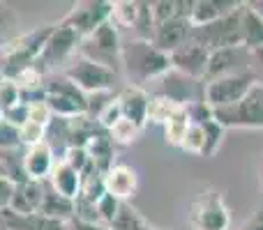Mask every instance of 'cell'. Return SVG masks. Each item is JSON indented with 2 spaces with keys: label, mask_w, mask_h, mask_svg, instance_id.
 <instances>
[{
  "label": "cell",
  "mask_w": 263,
  "mask_h": 230,
  "mask_svg": "<svg viewBox=\"0 0 263 230\" xmlns=\"http://www.w3.org/2000/svg\"><path fill=\"white\" fill-rule=\"evenodd\" d=\"M14 191H16V182H12L9 177L0 175V207H7L12 200Z\"/></svg>",
  "instance_id": "cell-39"
},
{
  "label": "cell",
  "mask_w": 263,
  "mask_h": 230,
  "mask_svg": "<svg viewBox=\"0 0 263 230\" xmlns=\"http://www.w3.org/2000/svg\"><path fill=\"white\" fill-rule=\"evenodd\" d=\"M254 86H256V78L252 76V72L229 74V76L203 83V101L213 111L229 109V106L238 104Z\"/></svg>",
  "instance_id": "cell-7"
},
{
  "label": "cell",
  "mask_w": 263,
  "mask_h": 230,
  "mask_svg": "<svg viewBox=\"0 0 263 230\" xmlns=\"http://www.w3.org/2000/svg\"><path fill=\"white\" fill-rule=\"evenodd\" d=\"M120 205H123V200L114 198L111 194H104L100 200H97V217H100V223H104L106 228H109V223L116 219V214H118Z\"/></svg>",
  "instance_id": "cell-37"
},
{
  "label": "cell",
  "mask_w": 263,
  "mask_h": 230,
  "mask_svg": "<svg viewBox=\"0 0 263 230\" xmlns=\"http://www.w3.org/2000/svg\"><path fill=\"white\" fill-rule=\"evenodd\" d=\"M40 214L49 219H58V221H65L67 223L69 219L74 217V200L65 198L60 196L58 191L51 189L49 182H44V200H42V207H40Z\"/></svg>",
  "instance_id": "cell-24"
},
{
  "label": "cell",
  "mask_w": 263,
  "mask_h": 230,
  "mask_svg": "<svg viewBox=\"0 0 263 230\" xmlns=\"http://www.w3.org/2000/svg\"><path fill=\"white\" fill-rule=\"evenodd\" d=\"M240 5H242V0H192L190 26L192 28L210 26V23L236 12Z\"/></svg>",
  "instance_id": "cell-17"
},
{
  "label": "cell",
  "mask_w": 263,
  "mask_h": 230,
  "mask_svg": "<svg viewBox=\"0 0 263 230\" xmlns=\"http://www.w3.org/2000/svg\"><path fill=\"white\" fill-rule=\"evenodd\" d=\"M0 122H3V111H0Z\"/></svg>",
  "instance_id": "cell-46"
},
{
  "label": "cell",
  "mask_w": 263,
  "mask_h": 230,
  "mask_svg": "<svg viewBox=\"0 0 263 230\" xmlns=\"http://www.w3.org/2000/svg\"><path fill=\"white\" fill-rule=\"evenodd\" d=\"M79 46H81V37L72 28H67L65 23L58 21L53 32H51V37L46 39L42 55L37 58L35 69L42 74L46 69H53L63 62H69L74 58V53H79Z\"/></svg>",
  "instance_id": "cell-11"
},
{
  "label": "cell",
  "mask_w": 263,
  "mask_h": 230,
  "mask_svg": "<svg viewBox=\"0 0 263 230\" xmlns=\"http://www.w3.org/2000/svg\"><path fill=\"white\" fill-rule=\"evenodd\" d=\"M143 230H159V228H153V226H145Z\"/></svg>",
  "instance_id": "cell-45"
},
{
  "label": "cell",
  "mask_w": 263,
  "mask_h": 230,
  "mask_svg": "<svg viewBox=\"0 0 263 230\" xmlns=\"http://www.w3.org/2000/svg\"><path fill=\"white\" fill-rule=\"evenodd\" d=\"M0 226L7 230H65L67 223L49 219L44 214H18L9 207H0Z\"/></svg>",
  "instance_id": "cell-18"
},
{
  "label": "cell",
  "mask_w": 263,
  "mask_h": 230,
  "mask_svg": "<svg viewBox=\"0 0 263 230\" xmlns=\"http://www.w3.org/2000/svg\"><path fill=\"white\" fill-rule=\"evenodd\" d=\"M42 200H44V182L26 180L16 184V191L7 207L18 214H37L42 207Z\"/></svg>",
  "instance_id": "cell-20"
},
{
  "label": "cell",
  "mask_w": 263,
  "mask_h": 230,
  "mask_svg": "<svg viewBox=\"0 0 263 230\" xmlns=\"http://www.w3.org/2000/svg\"><path fill=\"white\" fill-rule=\"evenodd\" d=\"M55 157H53V148L49 143H40L26 148L23 152V173L26 180H35V182H46L51 175V171L55 168Z\"/></svg>",
  "instance_id": "cell-15"
},
{
  "label": "cell",
  "mask_w": 263,
  "mask_h": 230,
  "mask_svg": "<svg viewBox=\"0 0 263 230\" xmlns=\"http://www.w3.org/2000/svg\"><path fill=\"white\" fill-rule=\"evenodd\" d=\"M201 127H203V131H205V152H203V157H215L217 150L222 148V143H224L227 129L215 120V115L210 117V120L201 122Z\"/></svg>",
  "instance_id": "cell-29"
},
{
  "label": "cell",
  "mask_w": 263,
  "mask_h": 230,
  "mask_svg": "<svg viewBox=\"0 0 263 230\" xmlns=\"http://www.w3.org/2000/svg\"><path fill=\"white\" fill-rule=\"evenodd\" d=\"M21 148V129L3 120L0 122V152H14Z\"/></svg>",
  "instance_id": "cell-35"
},
{
  "label": "cell",
  "mask_w": 263,
  "mask_h": 230,
  "mask_svg": "<svg viewBox=\"0 0 263 230\" xmlns=\"http://www.w3.org/2000/svg\"><path fill=\"white\" fill-rule=\"evenodd\" d=\"M247 5H250V7L254 9V12H256V14H259V16L263 18V0H256V3H247Z\"/></svg>",
  "instance_id": "cell-43"
},
{
  "label": "cell",
  "mask_w": 263,
  "mask_h": 230,
  "mask_svg": "<svg viewBox=\"0 0 263 230\" xmlns=\"http://www.w3.org/2000/svg\"><path fill=\"white\" fill-rule=\"evenodd\" d=\"M190 32H192L190 18H171V21H164L155 26L150 41H153L155 49H159L162 53L168 55L190 39Z\"/></svg>",
  "instance_id": "cell-14"
},
{
  "label": "cell",
  "mask_w": 263,
  "mask_h": 230,
  "mask_svg": "<svg viewBox=\"0 0 263 230\" xmlns=\"http://www.w3.org/2000/svg\"><path fill=\"white\" fill-rule=\"evenodd\" d=\"M168 58H171L173 72L203 83L205 67H208V58H210V51L205 49V46H201L199 41H194L190 37L180 49H176L173 53H168Z\"/></svg>",
  "instance_id": "cell-12"
},
{
  "label": "cell",
  "mask_w": 263,
  "mask_h": 230,
  "mask_svg": "<svg viewBox=\"0 0 263 230\" xmlns=\"http://www.w3.org/2000/svg\"><path fill=\"white\" fill-rule=\"evenodd\" d=\"M120 49H123V41H120V35H118V26L114 21H106L92 35L81 39L79 55L86 60H92V62H100L116 72V67L120 65Z\"/></svg>",
  "instance_id": "cell-6"
},
{
  "label": "cell",
  "mask_w": 263,
  "mask_h": 230,
  "mask_svg": "<svg viewBox=\"0 0 263 230\" xmlns=\"http://www.w3.org/2000/svg\"><path fill=\"white\" fill-rule=\"evenodd\" d=\"M224 129H263V86L256 83L238 104L213 111Z\"/></svg>",
  "instance_id": "cell-5"
},
{
  "label": "cell",
  "mask_w": 263,
  "mask_h": 230,
  "mask_svg": "<svg viewBox=\"0 0 263 230\" xmlns=\"http://www.w3.org/2000/svg\"><path fill=\"white\" fill-rule=\"evenodd\" d=\"M16 104H21V90H18L16 81L12 78H3L0 81V111H9Z\"/></svg>",
  "instance_id": "cell-36"
},
{
  "label": "cell",
  "mask_w": 263,
  "mask_h": 230,
  "mask_svg": "<svg viewBox=\"0 0 263 230\" xmlns=\"http://www.w3.org/2000/svg\"><path fill=\"white\" fill-rule=\"evenodd\" d=\"M250 72L256 78V83L263 86V49H256L250 53Z\"/></svg>",
  "instance_id": "cell-38"
},
{
  "label": "cell",
  "mask_w": 263,
  "mask_h": 230,
  "mask_svg": "<svg viewBox=\"0 0 263 230\" xmlns=\"http://www.w3.org/2000/svg\"><path fill=\"white\" fill-rule=\"evenodd\" d=\"M7 26H9V9L5 3H0V49L7 44V39H5V35H3Z\"/></svg>",
  "instance_id": "cell-42"
},
{
  "label": "cell",
  "mask_w": 263,
  "mask_h": 230,
  "mask_svg": "<svg viewBox=\"0 0 263 230\" xmlns=\"http://www.w3.org/2000/svg\"><path fill=\"white\" fill-rule=\"evenodd\" d=\"M240 72H250V51H245L242 46H236V49H219V51L210 53L203 83L229 76V74H240Z\"/></svg>",
  "instance_id": "cell-13"
},
{
  "label": "cell",
  "mask_w": 263,
  "mask_h": 230,
  "mask_svg": "<svg viewBox=\"0 0 263 230\" xmlns=\"http://www.w3.org/2000/svg\"><path fill=\"white\" fill-rule=\"evenodd\" d=\"M55 23H46V26L32 28L26 35L12 37L9 44H5L0 49V58H3V74L5 78H16L21 72L35 67L37 58L44 51L46 39L51 37Z\"/></svg>",
  "instance_id": "cell-2"
},
{
  "label": "cell",
  "mask_w": 263,
  "mask_h": 230,
  "mask_svg": "<svg viewBox=\"0 0 263 230\" xmlns=\"http://www.w3.org/2000/svg\"><path fill=\"white\" fill-rule=\"evenodd\" d=\"M150 12H153L155 26L171 18H190L192 0H157V3H150Z\"/></svg>",
  "instance_id": "cell-25"
},
{
  "label": "cell",
  "mask_w": 263,
  "mask_h": 230,
  "mask_svg": "<svg viewBox=\"0 0 263 230\" xmlns=\"http://www.w3.org/2000/svg\"><path fill=\"white\" fill-rule=\"evenodd\" d=\"M139 14V3L134 0H116L114 9H111V21L118 28H132Z\"/></svg>",
  "instance_id": "cell-30"
},
{
  "label": "cell",
  "mask_w": 263,
  "mask_h": 230,
  "mask_svg": "<svg viewBox=\"0 0 263 230\" xmlns=\"http://www.w3.org/2000/svg\"><path fill=\"white\" fill-rule=\"evenodd\" d=\"M65 230H109V228H106L104 223H90V221H81V219H69Z\"/></svg>",
  "instance_id": "cell-40"
},
{
  "label": "cell",
  "mask_w": 263,
  "mask_h": 230,
  "mask_svg": "<svg viewBox=\"0 0 263 230\" xmlns=\"http://www.w3.org/2000/svg\"><path fill=\"white\" fill-rule=\"evenodd\" d=\"M111 9H114V3H109V0H81V3L72 5V9L60 18V23H65L81 39H86L97 28L111 21Z\"/></svg>",
  "instance_id": "cell-10"
},
{
  "label": "cell",
  "mask_w": 263,
  "mask_h": 230,
  "mask_svg": "<svg viewBox=\"0 0 263 230\" xmlns=\"http://www.w3.org/2000/svg\"><path fill=\"white\" fill-rule=\"evenodd\" d=\"M145 226H148L145 219L129 203H123L118 214H116V219L109 223V230H143Z\"/></svg>",
  "instance_id": "cell-28"
},
{
  "label": "cell",
  "mask_w": 263,
  "mask_h": 230,
  "mask_svg": "<svg viewBox=\"0 0 263 230\" xmlns=\"http://www.w3.org/2000/svg\"><path fill=\"white\" fill-rule=\"evenodd\" d=\"M136 30V39L150 41L155 32V18L153 12H150V3H139V14H136V21L132 26Z\"/></svg>",
  "instance_id": "cell-33"
},
{
  "label": "cell",
  "mask_w": 263,
  "mask_h": 230,
  "mask_svg": "<svg viewBox=\"0 0 263 230\" xmlns=\"http://www.w3.org/2000/svg\"><path fill=\"white\" fill-rule=\"evenodd\" d=\"M240 230H263V210H256V212L240 226Z\"/></svg>",
  "instance_id": "cell-41"
},
{
  "label": "cell",
  "mask_w": 263,
  "mask_h": 230,
  "mask_svg": "<svg viewBox=\"0 0 263 230\" xmlns=\"http://www.w3.org/2000/svg\"><path fill=\"white\" fill-rule=\"evenodd\" d=\"M46 109L53 117L72 120V117L88 115V95H83L74 83H69L65 76L58 81L46 83Z\"/></svg>",
  "instance_id": "cell-9"
},
{
  "label": "cell",
  "mask_w": 263,
  "mask_h": 230,
  "mask_svg": "<svg viewBox=\"0 0 263 230\" xmlns=\"http://www.w3.org/2000/svg\"><path fill=\"white\" fill-rule=\"evenodd\" d=\"M240 18H242V5L236 12H231L229 16L219 18V21H215V23H210V26L192 28L190 37L194 41H199L201 46H205L210 53L219 51V49H236V46H242Z\"/></svg>",
  "instance_id": "cell-8"
},
{
  "label": "cell",
  "mask_w": 263,
  "mask_h": 230,
  "mask_svg": "<svg viewBox=\"0 0 263 230\" xmlns=\"http://www.w3.org/2000/svg\"><path fill=\"white\" fill-rule=\"evenodd\" d=\"M86 152H88V157H90L92 166H95L97 171H100L102 175H104V173L109 171L111 166H114V159H116L114 140H111L109 131H104V129L100 127V129L95 131V136H92V138L88 140Z\"/></svg>",
  "instance_id": "cell-22"
},
{
  "label": "cell",
  "mask_w": 263,
  "mask_h": 230,
  "mask_svg": "<svg viewBox=\"0 0 263 230\" xmlns=\"http://www.w3.org/2000/svg\"><path fill=\"white\" fill-rule=\"evenodd\" d=\"M120 65L127 76V86L143 88V83L159 81L171 72V58L155 49L153 41L129 39L120 49Z\"/></svg>",
  "instance_id": "cell-1"
},
{
  "label": "cell",
  "mask_w": 263,
  "mask_h": 230,
  "mask_svg": "<svg viewBox=\"0 0 263 230\" xmlns=\"http://www.w3.org/2000/svg\"><path fill=\"white\" fill-rule=\"evenodd\" d=\"M0 230H7V228H3V226H0Z\"/></svg>",
  "instance_id": "cell-47"
},
{
  "label": "cell",
  "mask_w": 263,
  "mask_h": 230,
  "mask_svg": "<svg viewBox=\"0 0 263 230\" xmlns=\"http://www.w3.org/2000/svg\"><path fill=\"white\" fill-rule=\"evenodd\" d=\"M118 120H123V109H120V104H118V97L114 95V97H111V99L104 104V109L97 113L95 122H97V124H100L104 131H109Z\"/></svg>",
  "instance_id": "cell-34"
},
{
  "label": "cell",
  "mask_w": 263,
  "mask_h": 230,
  "mask_svg": "<svg viewBox=\"0 0 263 230\" xmlns=\"http://www.w3.org/2000/svg\"><path fill=\"white\" fill-rule=\"evenodd\" d=\"M180 150L187 152V154H194V157H203V152H205V131H203V127L190 122V129H187L185 138H182Z\"/></svg>",
  "instance_id": "cell-31"
},
{
  "label": "cell",
  "mask_w": 263,
  "mask_h": 230,
  "mask_svg": "<svg viewBox=\"0 0 263 230\" xmlns=\"http://www.w3.org/2000/svg\"><path fill=\"white\" fill-rule=\"evenodd\" d=\"M259 191L263 196V157H261V163H259Z\"/></svg>",
  "instance_id": "cell-44"
},
{
  "label": "cell",
  "mask_w": 263,
  "mask_h": 230,
  "mask_svg": "<svg viewBox=\"0 0 263 230\" xmlns=\"http://www.w3.org/2000/svg\"><path fill=\"white\" fill-rule=\"evenodd\" d=\"M116 97H118V104L123 109V117H127V120H132L134 124H139L143 129L148 124V104H150L148 92L143 88L125 86Z\"/></svg>",
  "instance_id": "cell-19"
},
{
  "label": "cell",
  "mask_w": 263,
  "mask_h": 230,
  "mask_svg": "<svg viewBox=\"0 0 263 230\" xmlns=\"http://www.w3.org/2000/svg\"><path fill=\"white\" fill-rule=\"evenodd\" d=\"M109 136H111V140H114V143L132 145V143H136V138L141 136V127L134 124L132 120H127V117H123V120H118L109 129Z\"/></svg>",
  "instance_id": "cell-32"
},
{
  "label": "cell",
  "mask_w": 263,
  "mask_h": 230,
  "mask_svg": "<svg viewBox=\"0 0 263 230\" xmlns=\"http://www.w3.org/2000/svg\"><path fill=\"white\" fill-rule=\"evenodd\" d=\"M136 189H139V173L127 163H114L104 173V191L114 198L127 203V198L136 194Z\"/></svg>",
  "instance_id": "cell-16"
},
{
  "label": "cell",
  "mask_w": 263,
  "mask_h": 230,
  "mask_svg": "<svg viewBox=\"0 0 263 230\" xmlns=\"http://www.w3.org/2000/svg\"><path fill=\"white\" fill-rule=\"evenodd\" d=\"M49 184H51V189L58 191L60 196H65V198H69V200H77L79 194H81L83 180H81V173L74 171L69 163H65L63 159H60L49 175Z\"/></svg>",
  "instance_id": "cell-21"
},
{
  "label": "cell",
  "mask_w": 263,
  "mask_h": 230,
  "mask_svg": "<svg viewBox=\"0 0 263 230\" xmlns=\"http://www.w3.org/2000/svg\"><path fill=\"white\" fill-rule=\"evenodd\" d=\"M63 76L69 83H74L83 95L90 97V95H106V92L114 90L118 74L114 69L104 67V65L92 62V60H86L79 55L67 65Z\"/></svg>",
  "instance_id": "cell-4"
},
{
  "label": "cell",
  "mask_w": 263,
  "mask_h": 230,
  "mask_svg": "<svg viewBox=\"0 0 263 230\" xmlns=\"http://www.w3.org/2000/svg\"><path fill=\"white\" fill-rule=\"evenodd\" d=\"M187 129H190V115H187V106H180V109H178L176 113H173L166 120V124H164V140H166V145L180 150L182 138H185Z\"/></svg>",
  "instance_id": "cell-26"
},
{
  "label": "cell",
  "mask_w": 263,
  "mask_h": 230,
  "mask_svg": "<svg viewBox=\"0 0 263 230\" xmlns=\"http://www.w3.org/2000/svg\"><path fill=\"white\" fill-rule=\"evenodd\" d=\"M240 39L245 51L263 49V18L247 3H242V18H240Z\"/></svg>",
  "instance_id": "cell-23"
},
{
  "label": "cell",
  "mask_w": 263,
  "mask_h": 230,
  "mask_svg": "<svg viewBox=\"0 0 263 230\" xmlns=\"http://www.w3.org/2000/svg\"><path fill=\"white\" fill-rule=\"evenodd\" d=\"M187 223L192 230H229L231 212L217 189H203L190 205Z\"/></svg>",
  "instance_id": "cell-3"
},
{
  "label": "cell",
  "mask_w": 263,
  "mask_h": 230,
  "mask_svg": "<svg viewBox=\"0 0 263 230\" xmlns=\"http://www.w3.org/2000/svg\"><path fill=\"white\" fill-rule=\"evenodd\" d=\"M180 109V104L171 101L168 97L162 95H150V104H148V122L150 124H166V120L171 117L176 111Z\"/></svg>",
  "instance_id": "cell-27"
}]
</instances>
